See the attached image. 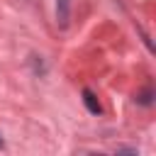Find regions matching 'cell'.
<instances>
[{"mask_svg":"<svg viewBox=\"0 0 156 156\" xmlns=\"http://www.w3.org/2000/svg\"><path fill=\"white\" fill-rule=\"evenodd\" d=\"M2 146H5V141H2V136H0V149H2Z\"/></svg>","mask_w":156,"mask_h":156,"instance_id":"cell-4","label":"cell"},{"mask_svg":"<svg viewBox=\"0 0 156 156\" xmlns=\"http://www.w3.org/2000/svg\"><path fill=\"white\" fill-rule=\"evenodd\" d=\"M68 2L71 0H58V22L61 24L68 22Z\"/></svg>","mask_w":156,"mask_h":156,"instance_id":"cell-2","label":"cell"},{"mask_svg":"<svg viewBox=\"0 0 156 156\" xmlns=\"http://www.w3.org/2000/svg\"><path fill=\"white\" fill-rule=\"evenodd\" d=\"M139 102H141V105H149V102H151V93H149V90L141 93V95H139Z\"/></svg>","mask_w":156,"mask_h":156,"instance_id":"cell-3","label":"cell"},{"mask_svg":"<svg viewBox=\"0 0 156 156\" xmlns=\"http://www.w3.org/2000/svg\"><path fill=\"white\" fill-rule=\"evenodd\" d=\"M83 102H85L88 112H93V115H100V112H102V107H100L98 98H95V95H93L90 90H83Z\"/></svg>","mask_w":156,"mask_h":156,"instance_id":"cell-1","label":"cell"}]
</instances>
